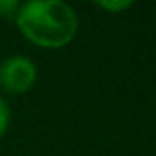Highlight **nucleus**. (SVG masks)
<instances>
[{
	"mask_svg": "<svg viewBox=\"0 0 156 156\" xmlns=\"http://www.w3.org/2000/svg\"><path fill=\"white\" fill-rule=\"evenodd\" d=\"M38 67L28 55H10L0 63V89L8 95H24L34 87Z\"/></svg>",
	"mask_w": 156,
	"mask_h": 156,
	"instance_id": "obj_2",
	"label": "nucleus"
},
{
	"mask_svg": "<svg viewBox=\"0 0 156 156\" xmlns=\"http://www.w3.org/2000/svg\"><path fill=\"white\" fill-rule=\"evenodd\" d=\"M8 126H10V107L4 97H0V138L6 134Z\"/></svg>",
	"mask_w": 156,
	"mask_h": 156,
	"instance_id": "obj_4",
	"label": "nucleus"
},
{
	"mask_svg": "<svg viewBox=\"0 0 156 156\" xmlns=\"http://www.w3.org/2000/svg\"><path fill=\"white\" fill-rule=\"evenodd\" d=\"M14 22L28 42L48 50L65 48L79 30V16L63 0L20 2Z\"/></svg>",
	"mask_w": 156,
	"mask_h": 156,
	"instance_id": "obj_1",
	"label": "nucleus"
},
{
	"mask_svg": "<svg viewBox=\"0 0 156 156\" xmlns=\"http://www.w3.org/2000/svg\"><path fill=\"white\" fill-rule=\"evenodd\" d=\"M97 6L103 8V10H107V12L117 14V12H125V10H129V8H133L134 2H133V0H115V2H111V0L103 2V0H101V2H97Z\"/></svg>",
	"mask_w": 156,
	"mask_h": 156,
	"instance_id": "obj_3",
	"label": "nucleus"
},
{
	"mask_svg": "<svg viewBox=\"0 0 156 156\" xmlns=\"http://www.w3.org/2000/svg\"><path fill=\"white\" fill-rule=\"evenodd\" d=\"M20 2H16V0H0V16L2 18H14L16 10H18Z\"/></svg>",
	"mask_w": 156,
	"mask_h": 156,
	"instance_id": "obj_5",
	"label": "nucleus"
}]
</instances>
